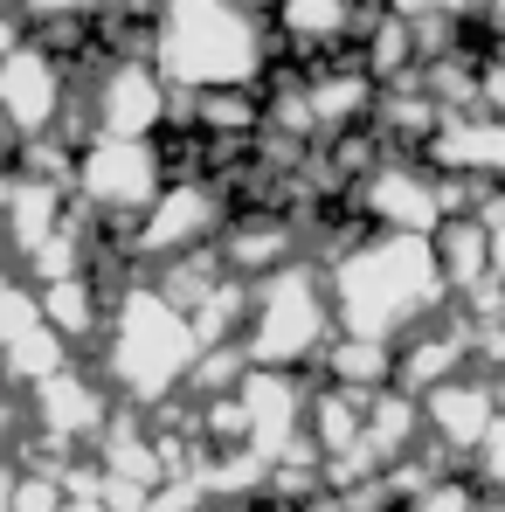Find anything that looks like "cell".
Here are the masks:
<instances>
[{
	"instance_id": "10",
	"label": "cell",
	"mask_w": 505,
	"mask_h": 512,
	"mask_svg": "<svg viewBox=\"0 0 505 512\" xmlns=\"http://www.w3.org/2000/svg\"><path fill=\"white\" fill-rule=\"evenodd\" d=\"M0 118L14 132H42L56 118V63L49 56H35V49L0 56Z\"/></svg>"
},
{
	"instance_id": "12",
	"label": "cell",
	"mask_w": 505,
	"mask_h": 512,
	"mask_svg": "<svg viewBox=\"0 0 505 512\" xmlns=\"http://www.w3.org/2000/svg\"><path fill=\"white\" fill-rule=\"evenodd\" d=\"M35 409H42V423L56 436H104L111 395L97 381H84V374H49V381H35Z\"/></svg>"
},
{
	"instance_id": "16",
	"label": "cell",
	"mask_w": 505,
	"mask_h": 512,
	"mask_svg": "<svg viewBox=\"0 0 505 512\" xmlns=\"http://www.w3.org/2000/svg\"><path fill=\"white\" fill-rule=\"evenodd\" d=\"M436 160L457 173H505V118H478V125H457L436 139Z\"/></svg>"
},
{
	"instance_id": "6",
	"label": "cell",
	"mask_w": 505,
	"mask_h": 512,
	"mask_svg": "<svg viewBox=\"0 0 505 512\" xmlns=\"http://www.w3.org/2000/svg\"><path fill=\"white\" fill-rule=\"evenodd\" d=\"M208 236H222V201H215V187H201V180L160 187V201H153L146 222H139V250L146 256H187V250H201Z\"/></svg>"
},
{
	"instance_id": "13",
	"label": "cell",
	"mask_w": 505,
	"mask_h": 512,
	"mask_svg": "<svg viewBox=\"0 0 505 512\" xmlns=\"http://www.w3.org/2000/svg\"><path fill=\"white\" fill-rule=\"evenodd\" d=\"M326 374H333L339 388H353V395H381V381L395 374V346L388 340H333L326 346Z\"/></svg>"
},
{
	"instance_id": "1",
	"label": "cell",
	"mask_w": 505,
	"mask_h": 512,
	"mask_svg": "<svg viewBox=\"0 0 505 512\" xmlns=\"http://www.w3.org/2000/svg\"><path fill=\"white\" fill-rule=\"evenodd\" d=\"M443 284L450 277H443V263L422 236H381V243H360L333 270V305L353 340L395 346L402 326H416L443 305Z\"/></svg>"
},
{
	"instance_id": "21",
	"label": "cell",
	"mask_w": 505,
	"mask_h": 512,
	"mask_svg": "<svg viewBox=\"0 0 505 512\" xmlns=\"http://www.w3.org/2000/svg\"><path fill=\"white\" fill-rule=\"evenodd\" d=\"M14 187H21V180H14V173L0 167V215H7V201H14Z\"/></svg>"
},
{
	"instance_id": "3",
	"label": "cell",
	"mask_w": 505,
	"mask_h": 512,
	"mask_svg": "<svg viewBox=\"0 0 505 512\" xmlns=\"http://www.w3.org/2000/svg\"><path fill=\"white\" fill-rule=\"evenodd\" d=\"M160 70L180 84H243L256 70V28L236 0H167Z\"/></svg>"
},
{
	"instance_id": "4",
	"label": "cell",
	"mask_w": 505,
	"mask_h": 512,
	"mask_svg": "<svg viewBox=\"0 0 505 512\" xmlns=\"http://www.w3.org/2000/svg\"><path fill=\"white\" fill-rule=\"evenodd\" d=\"M243 353H250V367H298V360H312V353H326V291H319V277L312 270H270V277H256L250 291V326H243Z\"/></svg>"
},
{
	"instance_id": "2",
	"label": "cell",
	"mask_w": 505,
	"mask_h": 512,
	"mask_svg": "<svg viewBox=\"0 0 505 512\" xmlns=\"http://www.w3.org/2000/svg\"><path fill=\"white\" fill-rule=\"evenodd\" d=\"M194 326L153 284H125V298L111 305V346H104V374L111 388H125L132 402H167V388L187 381L194 367Z\"/></svg>"
},
{
	"instance_id": "5",
	"label": "cell",
	"mask_w": 505,
	"mask_h": 512,
	"mask_svg": "<svg viewBox=\"0 0 505 512\" xmlns=\"http://www.w3.org/2000/svg\"><path fill=\"white\" fill-rule=\"evenodd\" d=\"M77 180L97 208H153L160 201V160L146 139H97L77 160Z\"/></svg>"
},
{
	"instance_id": "22",
	"label": "cell",
	"mask_w": 505,
	"mask_h": 512,
	"mask_svg": "<svg viewBox=\"0 0 505 512\" xmlns=\"http://www.w3.org/2000/svg\"><path fill=\"white\" fill-rule=\"evenodd\" d=\"M35 7H49V14H77V7H90V0H35Z\"/></svg>"
},
{
	"instance_id": "9",
	"label": "cell",
	"mask_w": 505,
	"mask_h": 512,
	"mask_svg": "<svg viewBox=\"0 0 505 512\" xmlns=\"http://www.w3.org/2000/svg\"><path fill=\"white\" fill-rule=\"evenodd\" d=\"M97 111H104V139H146V132L160 125V111H167L160 70H146V63H118V70H104Z\"/></svg>"
},
{
	"instance_id": "15",
	"label": "cell",
	"mask_w": 505,
	"mask_h": 512,
	"mask_svg": "<svg viewBox=\"0 0 505 512\" xmlns=\"http://www.w3.org/2000/svg\"><path fill=\"white\" fill-rule=\"evenodd\" d=\"M284 256H291V229H284V222H263V215H250V222L222 229V263H236L243 277H270L263 263H284Z\"/></svg>"
},
{
	"instance_id": "7",
	"label": "cell",
	"mask_w": 505,
	"mask_h": 512,
	"mask_svg": "<svg viewBox=\"0 0 505 512\" xmlns=\"http://www.w3.org/2000/svg\"><path fill=\"white\" fill-rule=\"evenodd\" d=\"M243 395V416H250V457L263 464H284L291 457V429H298V395H291V381L277 374V367H250V381L236 388Z\"/></svg>"
},
{
	"instance_id": "19",
	"label": "cell",
	"mask_w": 505,
	"mask_h": 512,
	"mask_svg": "<svg viewBox=\"0 0 505 512\" xmlns=\"http://www.w3.org/2000/svg\"><path fill=\"white\" fill-rule=\"evenodd\" d=\"M409 512H478V506H471V492H464L457 478H443V485L429 478V485L416 492V506H409Z\"/></svg>"
},
{
	"instance_id": "11",
	"label": "cell",
	"mask_w": 505,
	"mask_h": 512,
	"mask_svg": "<svg viewBox=\"0 0 505 512\" xmlns=\"http://www.w3.org/2000/svg\"><path fill=\"white\" fill-rule=\"evenodd\" d=\"M429 429L450 443V450H478L492 423H499V395L492 388H478V381H443V388H429Z\"/></svg>"
},
{
	"instance_id": "20",
	"label": "cell",
	"mask_w": 505,
	"mask_h": 512,
	"mask_svg": "<svg viewBox=\"0 0 505 512\" xmlns=\"http://www.w3.org/2000/svg\"><path fill=\"white\" fill-rule=\"evenodd\" d=\"M478 471H485V478H492V485L505 492V416L492 423V436L478 443Z\"/></svg>"
},
{
	"instance_id": "18",
	"label": "cell",
	"mask_w": 505,
	"mask_h": 512,
	"mask_svg": "<svg viewBox=\"0 0 505 512\" xmlns=\"http://www.w3.org/2000/svg\"><path fill=\"white\" fill-rule=\"evenodd\" d=\"M277 21H284V35H298V42H333L339 28L353 21V0H284Z\"/></svg>"
},
{
	"instance_id": "17",
	"label": "cell",
	"mask_w": 505,
	"mask_h": 512,
	"mask_svg": "<svg viewBox=\"0 0 505 512\" xmlns=\"http://www.w3.org/2000/svg\"><path fill=\"white\" fill-rule=\"evenodd\" d=\"M42 319H49V333L56 340H77L90 333V277H56V284H42Z\"/></svg>"
},
{
	"instance_id": "14",
	"label": "cell",
	"mask_w": 505,
	"mask_h": 512,
	"mask_svg": "<svg viewBox=\"0 0 505 512\" xmlns=\"http://www.w3.org/2000/svg\"><path fill=\"white\" fill-rule=\"evenodd\" d=\"M7 229H14V250L21 256H42L63 229H56V187L49 180H21L14 201H7Z\"/></svg>"
},
{
	"instance_id": "23",
	"label": "cell",
	"mask_w": 505,
	"mask_h": 512,
	"mask_svg": "<svg viewBox=\"0 0 505 512\" xmlns=\"http://www.w3.org/2000/svg\"><path fill=\"white\" fill-rule=\"evenodd\" d=\"M478 512H505V506H478Z\"/></svg>"
},
{
	"instance_id": "8",
	"label": "cell",
	"mask_w": 505,
	"mask_h": 512,
	"mask_svg": "<svg viewBox=\"0 0 505 512\" xmlns=\"http://www.w3.org/2000/svg\"><path fill=\"white\" fill-rule=\"evenodd\" d=\"M367 208L381 215L388 236H436L443 229V187L416 167H388L381 180H367Z\"/></svg>"
}]
</instances>
